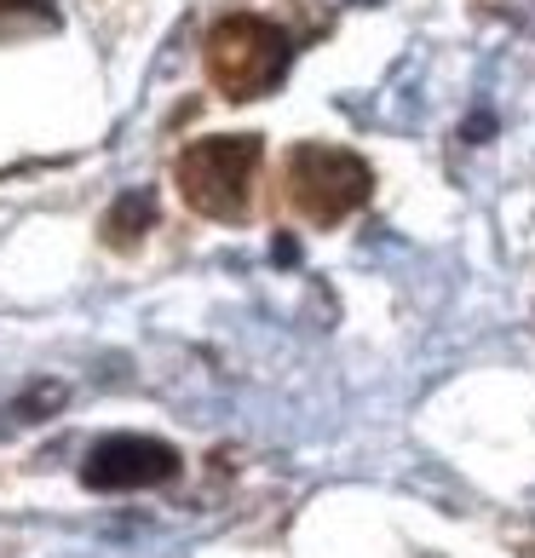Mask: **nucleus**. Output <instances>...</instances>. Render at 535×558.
Wrapping results in <instances>:
<instances>
[{"label": "nucleus", "instance_id": "f257e3e1", "mask_svg": "<svg viewBox=\"0 0 535 558\" xmlns=\"http://www.w3.org/2000/svg\"><path fill=\"white\" fill-rule=\"evenodd\" d=\"M259 168V138H202L179 156V191L196 214L208 219H242L248 208V184Z\"/></svg>", "mask_w": 535, "mask_h": 558}, {"label": "nucleus", "instance_id": "f03ea898", "mask_svg": "<svg viewBox=\"0 0 535 558\" xmlns=\"http://www.w3.org/2000/svg\"><path fill=\"white\" fill-rule=\"evenodd\" d=\"M208 70L224 87V98H259L265 87H277L282 70H288V40H282L277 24L236 12L208 35Z\"/></svg>", "mask_w": 535, "mask_h": 558}, {"label": "nucleus", "instance_id": "7ed1b4c3", "mask_svg": "<svg viewBox=\"0 0 535 558\" xmlns=\"http://www.w3.org/2000/svg\"><path fill=\"white\" fill-rule=\"evenodd\" d=\"M368 168L352 150H335V144H300L288 156V196L300 202L312 219H345L352 208L368 202Z\"/></svg>", "mask_w": 535, "mask_h": 558}, {"label": "nucleus", "instance_id": "20e7f679", "mask_svg": "<svg viewBox=\"0 0 535 558\" xmlns=\"http://www.w3.org/2000/svg\"><path fill=\"white\" fill-rule=\"evenodd\" d=\"M168 478H179V449L161 438H133V432L93 444L87 466H81V484L87 489H150Z\"/></svg>", "mask_w": 535, "mask_h": 558}, {"label": "nucleus", "instance_id": "39448f33", "mask_svg": "<svg viewBox=\"0 0 535 558\" xmlns=\"http://www.w3.org/2000/svg\"><path fill=\"white\" fill-rule=\"evenodd\" d=\"M150 219H156V196H150V191H127V196H121L115 208H110L105 231H110V242L121 247V242H133Z\"/></svg>", "mask_w": 535, "mask_h": 558}, {"label": "nucleus", "instance_id": "423d86ee", "mask_svg": "<svg viewBox=\"0 0 535 558\" xmlns=\"http://www.w3.org/2000/svg\"><path fill=\"white\" fill-rule=\"evenodd\" d=\"M17 12H24L29 24H52V0H0V29H12Z\"/></svg>", "mask_w": 535, "mask_h": 558}, {"label": "nucleus", "instance_id": "0eeeda50", "mask_svg": "<svg viewBox=\"0 0 535 558\" xmlns=\"http://www.w3.org/2000/svg\"><path fill=\"white\" fill-rule=\"evenodd\" d=\"M363 7H380V0H363Z\"/></svg>", "mask_w": 535, "mask_h": 558}]
</instances>
